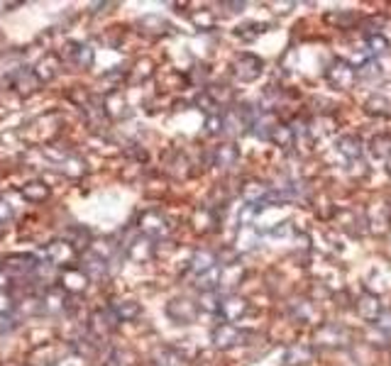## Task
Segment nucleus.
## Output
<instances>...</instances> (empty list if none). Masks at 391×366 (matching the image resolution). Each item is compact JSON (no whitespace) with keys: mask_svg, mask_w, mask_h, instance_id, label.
Returning a JSON list of instances; mask_svg holds the SVG:
<instances>
[{"mask_svg":"<svg viewBox=\"0 0 391 366\" xmlns=\"http://www.w3.org/2000/svg\"><path fill=\"white\" fill-rule=\"evenodd\" d=\"M337 147H340V151L347 156V159H360L362 156V142H360V137H355V135L340 137Z\"/></svg>","mask_w":391,"mask_h":366,"instance_id":"nucleus-27","label":"nucleus"},{"mask_svg":"<svg viewBox=\"0 0 391 366\" xmlns=\"http://www.w3.org/2000/svg\"><path fill=\"white\" fill-rule=\"evenodd\" d=\"M296 310H298V315H301L303 317V320H313V317H316L318 315V313L316 310H313V308H311V303H298V306H296Z\"/></svg>","mask_w":391,"mask_h":366,"instance_id":"nucleus-36","label":"nucleus"},{"mask_svg":"<svg viewBox=\"0 0 391 366\" xmlns=\"http://www.w3.org/2000/svg\"><path fill=\"white\" fill-rule=\"evenodd\" d=\"M247 332H242L240 327H235L232 322H223L213 330V344L221 347V349H230V347L245 344Z\"/></svg>","mask_w":391,"mask_h":366,"instance_id":"nucleus-7","label":"nucleus"},{"mask_svg":"<svg viewBox=\"0 0 391 366\" xmlns=\"http://www.w3.org/2000/svg\"><path fill=\"white\" fill-rule=\"evenodd\" d=\"M326 78H328V83H330L333 88H337V90H347V88H352V85H355V81H357V71L352 69L350 61H345V59H335V61H333V64L326 69Z\"/></svg>","mask_w":391,"mask_h":366,"instance_id":"nucleus-3","label":"nucleus"},{"mask_svg":"<svg viewBox=\"0 0 391 366\" xmlns=\"http://www.w3.org/2000/svg\"><path fill=\"white\" fill-rule=\"evenodd\" d=\"M61 69H64V61H61L59 54H45V59L37 64L35 74L42 83H49V81H54L61 74Z\"/></svg>","mask_w":391,"mask_h":366,"instance_id":"nucleus-15","label":"nucleus"},{"mask_svg":"<svg viewBox=\"0 0 391 366\" xmlns=\"http://www.w3.org/2000/svg\"><path fill=\"white\" fill-rule=\"evenodd\" d=\"M386 174H389V176H391V159H389V161H386Z\"/></svg>","mask_w":391,"mask_h":366,"instance_id":"nucleus-39","label":"nucleus"},{"mask_svg":"<svg viewBox=\"0 0 391 366\" xmlns=\"http://www.w3.org/2000/svg\"><path fill=\"white\" fill-rule=\"evenodd\" d=\"M59 354H61V344H42L32 351L30 366H54L59 364Z\"/></svg>","mask_w":391,"mask_h":366,"instance_id":"nucleus-17","label":"nucleus"},{"mask_svg":"<svg viewBox=\"0 0 391 366\" xmlns=\"http://www.w3.org/2000/svg\"><path fill=\"white\" fill-rule=\"evenodd\" d=\"M59 56L64 64L74 66V69H90L93 64V49L83 42H66Z\"/></svg>","mask_w":391,"mask_h":366,"instance_id":"nucleus-4","label":"nucleus"},{"mask_svg":"<svg viewBox=\"0 0 391 366\" xmlns=\"http://www.w3.org/2000/svg\"><path fill=\"white\" fill-rule=\"evenodd\" d=\"M357 313H360V317H365V320L376 322L381 317V301L374 293H362L360 301H357Z\"/></svg>","mask_w":391,"mask_h":366,"instance_id":"nucleus-18","label":"nucleus"},{"mask_svg":"<svg viewBox=\"0 0 391 366\" xmlns=\"http://www.w3.org/2000/svg\"><path fill=\"white\" fill-rule=\"evenodd\" d=\"M86 281H88V276H86L81 269H76V266H69V269L61 274V286H64V293H71V296H76L79 291H83Z\"/></svg>","mask_w":391,"mask_h":366,"instance_id":"nucleus-19","label":"nucleus"},{"mask_svg":"<svg viewBox=\"0 0 391 366\" xmlns=\"http://www.w3.org/2000/svg\"><path fill=\"white\" fill-rule=\"evenodd\" d=\"M218 313H221L228 322H235V320H240V317L247 315V301L240 296H225V298H221Z\"/></svg>","mask_w":391,"mask_h":366,"instance_id":"nucleus-14","label":"nucleus"},{"mask_svg":"<svg viewBox=\"0 0 391 366\" xmlns=\"http://www.w3.org/2000/svg\"><path fill=\"white\" fill-rule=\"evenodd\" d=\"M367 49H369V54H386L389 40L384 35H367Z\"/></svg>","mask_w":391,"mask_h":366,"instance_id":"nucleus-31","label":"nucleus"},{"mask_svg":"<svg viewBox=\"0 0 391 366\" xmlns=\"http://www.w3.org/2000/svg\"><path fill=\"white\" fill-rule=\"evenodd\" d=\"M266 30V25H260V22H250V25H242V27H237V32L235 35L237 37H242V40H255L257 35H262V32Z\"/></svg>","mask_w":391,"mask_h":366,"instance_id":"nucleus-33","label":"nucleus"},{"mask_svg":"<svg viewBox=\"0 0 391 366\" xmlns=\"http://www.w3.org/2000/svg\"><path fill=\"white\" fill-rule=\"evenodd\" d=\"M206 93L213 98V103H216V106H225V103H230V98H232V90L225 88V85H211Z\"/></svg>","mask_w":391,"mask_h":366,"instance_id":"nucleus-32","label":"nucleus"},{"mask_svg":"<svg viewBox=\"0 0 391 366\" xmlns=\"http://www.w3.org/2000/svg\"><path fill=\"white\" fill-rule=\"evenodd\" d=\"M10 85L20 90L22 96H32L42 85V81L37 78L35 69H17L15 74H10Z\"/></svg>","mask_w":391,"mask_h":366,"instance_id":"nucleus-10","label":"nucleus"},{"mask_svg":"<svg viewBox=\"0 0 391 366\" xmlns=\"http://www.w3.org/2000/svg\"><path fill=\"white\" fill-rule=\"evenodd\" d=\"M113 313L118 315V320H137L140 317V303L135 301H118L113 306Z\"/></svg>","mask_w":391,"mask_h":366,"instance_id":"nucleus-26","label":"nucleus"},{"mask_svg":"<svg viewBox=\"0 0 391 366\" xmlns=\"http://www.w3.org/2000/svg\"><path fill=\"white\" fill-rule=\"evenodd\" d=\"M47 259H49L51 266H66V269H69V264L76 259V249L69 244V242L56 240L47 247Z\"/></svg>","mask_w":391,"mask_h":366,"instance_id":"nucleus-9","label":"nucleus"},{"mask_svg":"<svg viewBox=\"0 0 391 366\" xmlns=\"http://www.w3.org/2000/svg\"><path fill=\"white\" fill-rule=\"evenodd\" d=\"M166 315L174 322H193L198 317V306L193 301H186V298H174L166 306Z\"/></svg>","mask_w":391,"mask_h":366,"instance_id":"nucleus-8","label":"nucleus"},{"mask_svg":"<svg viewBox=\"0 0 391 366\" xmlns=\"http://www.w3.org/2000/svg\"><path fill=\"white\" fill-rule=\"evenodd\" d=\"M313 359V349L308 344H291L286 349V366H306Z\"/></svg>","mask_w":391,"mask_h":366,"instance_id":"nucleus-21","label":"nucleus"},{"mask_svg":"<svg viewBox=\"0 0 391 366\" xmlns=\"http://www.w3.org/2000/svg\"><path fill=\"white\" fill-rule=\"evenodd\" d=\"M376 322H379V325H381V330L391 332V315H386V313H384V315H381V317H379V320H376Z\"/></svg>","mask_w":391,"mask_h":366,"instance_id":"nucleus-38","label":"nucleus"},{"mask_svg":"<svg viewBox=\"0 0 391 366\" xmlns=\"http://www.w3.org/2000/svg\"><path fill=\"white\" fill-rule=\"evenodd\" d=\"M269 142H274L276 147H281V149H289V147H294V142H296V135H294V127L289 125H276L274 132L269 135Z\"/></svg>","mask_w":391,"mask_h":366,"instance_id":"nucleus-25","label":"nucleus"},{"mask_svg":"<svg viewBox=\"0 0 391 366\" xmlns=\"http://www.w3.org/2000/svg\"><path fill=\"white\" fill-rule=\"evenodd\" d=\"M6 44V35H3V32H0V47Z\"/></svg>","mask_w":391,"mask_h":366,"instance_id":"nucleus-40","label":"nucleus"},{"mask_svg":"<svg viewBox=\"0 0 391 366\" xmlns=\"http://www.w3.org/2000/svg\"><path fill=\"white\" fill-rule=\"evenodd\" d=\"M171 230H174V225H171V220L164 215V213H159V210L142 213L140 232L145 237H150V240H161V237H166Z\"/></svg>","mask_w":391,"mask_h":366,"instance_id":"nucleus-2","label":"nucleus"},{"mask_svg":"<svg viewBox=\"0 0 391 366\" xmlns=\"http://www.w3.org/2000/svg\"><path fill=\"white\" fill-rule=\"evenodd\" d=\"M37 266H40V261H37V256H32V254H10L0 261V271H3L6 276H13V278L32 276V274L37 271Z\"/></svg>","mask_w":391,"mask_h":366,"instance_id":"nucleus-1","label":"nucleus"},{"mask_svg":"<svg viewBox=\"0 0 391 366\" xmlns=\"http://www.w3.org/2000/svg\"><path fill=\"white\" fill-rule=\"evenodd\" d=\"M216 266H218L216 254H211V251H206V249L196 251L193 259H191V271H193L196 276H201V274H206V271L216 269Z\"/></svg>","mask_w":391,"mask_h":366,"instance_id":"nucleus-24","label":"nucleus"},{"mask_svg":"<svg viewBox=\"0 0 391 366\" xmlns=\"http://www.w3.org/2000/svg\"><path fill=\"white\" fill-rule=\"evenodd\" d=\"M206 130H208V135H221L223 132V115L221 113H218V115H208Z\"/></svg>","mask_w":391,"mask_h":366,"instance_id":"nucleus-34","label":"nucleus"},{"mask_svg":"<svg viewBox=\"0 0 391 366\" xmlns=\"http://www.w3.org/2000/svg\"><path fill=\"white\" fill-rule=\"evenodd\" d=\"M118 322L120 320H118V315L113 313V308H98V310H93V315H90L88 327L98 340H103V337H111L113 332L118 330Z\"/></svg>","mask_w":391,"mask_h":366,"instance_id":"nucleus-6","label":"nucleus"},{"mask_svg":"<svg viewBox=\"0 0 391 366\" xmlns=\"http://www.w3.org/2000/svg\"><path fill=\"white\" fill-rule=\"evenodd\" d=\"M122 247H125V251L135 261H147L152 254H154V244H152V240H150V237H145V235L135 237V240H127Z\"/></svg>","mask_w":391,"mask_h":366,"instance_id":"nucleus-16","label":"nucleus"},{"mask_svg":"<svg viewBox=\"0 0 391 366\" xmlns=\"http://www.w3.org/2000/svg\"><path fill=\"white\" fill-rule=\"evenodd\" d=\"M355 20H357V15L355 13H342V10H335V13H328L326 15V22H330V25H337V27H350V25H355Z\"/></svg>","mask_w":391,"mask_h":366,"instance_id":"nucleus-30","label":"nucleus"},{"mask_svg":"<svg viewBox=\"0 0 391 366\" xmlns=\"http://www.w3.org/2000/svg\"><path fill=\"white\" fill-rule=\"evenodd\" d=\"M269 193L271 188L262 181H247L245 186H242V198L247 201V206L252 208H262L266 201H269Z\"/></svg>","mask_w":391,"mask_h":366,"instance_id":"nucleus-11","label":"nucleus"},{"mask_svg":"<svg viewBox=\"0 0 391 366\" xmlns=\"http://www.w3.org/2000/svg\"><path fill=\"white\" fill-rule=\"evenodd\" d=\"M237 159H240V149L235 144H221L213 151V164L218 169H230V166L237 164Z\"/></svg>","mask_w":391,"mask_h":366,"instance_id":"nucleus-20","label":"nucleus"},{"mask_svg":"<svg viewBox=\"0 0 391 366\" xmlns=\"http://www.w3.org/2000/svg\"><path fill=\"white\" fill-rule=\"evenodd\" d=\"M316 342L326 347H340L347 342V332L340 325H333V322H323L316 330Z\"/></svg>","mask_w":391,"mask_h":366,"instance_id":"nucleus-13","label":"nucleus"},{"mask_svg":"<svg viewBox=\"0 0 391 366\" xmlns=\"http://www.w3.org/2000/svg\"><path fill=\"white\" fill-rule=\"evenodd\" d=\"M20 193L30 203H45L49 198V186H47L45 181H30V183H25L20 188Z\"/></svg>","mask_w":391,"mask_h":366,"instance_id":"nucleus-23","label":"nucleus"},{"mask_svg":"<svg viewBox=\"0 0 391 366\" xmlns=\"http://www.w3.org/2000/svg\"><path fill=\"white\" fill-rule=\"evenodd\" d=\"M81 271H83L86 276L93 278V281H103L108 276V259L98 256L95 251H88L81 261Z\"/></svg>","mask_w":391,"mask_h":366,"instance_id":"nucleus-12","label":"nucleus"},{"mask_svg":"<svg viewBox=\"0 0 391 366\" xmlns=\"http://www.w3.org/2000/svg\"><path fill=\"white\" fill-rule=\"evenodd\" d=\"M365 110L369 115H391V103L384 101L381 96H372L369 101L365 103Z\"/></svg>","mask_w":391,"mask_h":366,"instance_id":"nucleus-28","label":"nucleus"},{"mask_svg":"<svg viewBox=\"0 0 391 366\" xmlns=\"http://www.w3.org/2000/svg\"><path fill=\"white\" fill-rule=\"evenodd\" d=\"M10 217H13V210L8 208V203H6V206L0 203V225H3L6 220H10Z\"/></svg>","mask_w":391,"mask_h":366,"instance_id":"nucleus-37","label":"nucleus"},{"mask_svg":"<svg viewBox=\"0 0 391 366\" xmlns=\"http://www.w3.org/2000/svg\"><path fill=\"white\" fill-rule=\"evenodd\" d=\"M372 154L374 156H391V132H386V135H379L372 140Z\"/></svg>","mask_w":391,"mask_h":366,"instance_id":"nucleus-29","label":"nucleus"},{"mask_svg":"<svg viewBox=\"0 0 391 366\" xmlns=\"http://www.w3.org/2000/svg\"><path fill=\"white\" fill-rule=\"evenodd\" d=\"M17 327V320L13 315H0V335H8Z\"/></svg>","mask_w":391,"mask_h":366,"instance_id":"nucleus-35","label":"nucleus"},{"mask_svg":"<svg viewBox=\"0 0 391 366\" xmlns=\"http://www.w3.org/2000/svg\"><path fill=\"white\" fill-rule=\"evenodd\" d=\"M262 71H264V61L255 54H240L232 61V74H235V78L245 81V83L257 81L262 76Z\"/></svg>","mask_w":391,"mask_h":366,"instance_id":"nucleus-5","label":"nucleus"},{"mask_svg":"<svg viewBox=\"0 0 391 366\" xmlns=\"http://www.w3.org/2000/svg\"><path fill=\"white\" fill-rule=\"evenodd\" d=\"M64 242H69L76 251L90 247V230L83 225H71L69 230L64 232Z\"/></svg>","mask_w":391,"mask_h":366,"instance_id":"nucleus-22","label":"nucleus"}]
</instances>
